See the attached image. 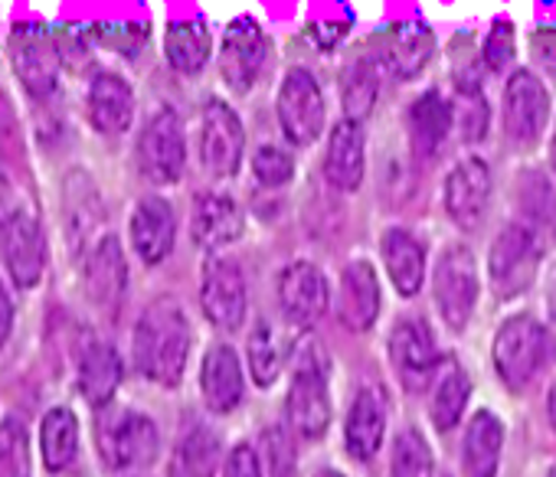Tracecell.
I'll list each match as a JSON object with an SVG mask.
<instances>
[{
	"label": "cell",
	"mask_w": 556,
	"mask_h": 477,
	"mask_svg": "<svg viewBox=\"0 0 556 477\" xmlns=\"http://www.w3.org/2000/svg\"><path fill=\"white\" fill-rule=\"evenodd\" d=\"M135 366L157 386H177L187 370L190 324L174 301H154L135 324L131 337Z\"/></svg>",
	"instance_id": "obj_1"
},
{
	"label": "cell",
	"mask_w": 556,
	"mask_h": 477,
	"mask_svg": "<svg viewBox=\"0 0 556 477\" xmlns=\"http://www.w3.org/2000/svg\"><path fill=\"white\" fill-rule=\"evenodd\" d=\"M289 422L302 438H321L331 425V396H328V366L321 344L308 340L299 350L295 376L289 389Z\"/></svg>",
	"instance_id": "obj_2"
},
{
	"label": "cell",
	"mask_w": 556,
	"mask_h": 477,
	"mask_svg": "<svg viewBox=\"0 0 556 477\" xmlns=\"http://www.w3.org/2000/svg\"><path fill=\"white\" fill-rule=\"evenodd\" d=\"M99 454L112 470L148 467L157 457V425L135 409H112L99 418Z\"/></svg>",
	"instance_id": "obj_3"
},
{
	"label": "cell",
	"mask_w": 556,
	"mask_h": 477,
	"mask_svg": "<svg viewBox=\"0 0 556 477\" xmlns=\"http://www.w3.org/2000/svg\"><path fill=\"white\" fill-rule=\"evenodd\" d=\"M491 288L497 298H517L527 292L540 269V243L533 229L527 225H507L497 232L491 246Z\"/></svg>",
	"instance_id": "obj_4"
},
{
	"label": "cell",
	"mask_w": 556,
	"mask_h": 477,
	"mask_svg": "<svg viewBox=\"0 0 556 477\" xmlns=\"http://www.w3.org/2000/svg\"><path fill=\"white\" fill-rule=\"evenodd\" d=\"M11 66L30 95H53L60 82V50L56 40L34 21L17 24L11 34Z\"/></svg>",
	"instance_id": "obj_5"
},
{
	"label": "cell",
	"mask_w": 556,
	"mask_h": 477,
	"mask_svg": "<svg viewBox=\"0 0 556 477\" xmlns=\"http://www.w3.org/2000/svg\"><path fill=\"white\" fill-rule=\"evenodd\" d=\"M187 164V144H184V128L174 108L154 112V118L144 125L138 138V167L151 183H177Z\"/></svg>",
	"instance_id": "obj_6"
},
{
	"label": "cell",
	"mask_w": 556,
	"mask_h": 477,
	"mask_svg": "<svg viewBox=\"0 0 556 477\" xmlns=\"http://www.w3.org/2000/svg\"><path fill=\"white\" fill-rule=\"evenodd\" d=\"M0 253L17 288H34L47 269V235L34 212L17 209L0 222Z\"/></svg>",
	"instance_id": "obj_7"
},
{
	"label": "cell",
	"mask_w": 556,
	"mask_h": 477,
	"mask_svg": "<svg viewBox=\"0 0 556 477\" xmlns=\"http://www.w3.org/2000/svg\"><path fill=\"white\" fill-rule=\"evenodd\" d=\"M543 357H546V331L533 318H510L494 337V366L507 386L530 383Z\"/></svg>",
	"instance_id": "obj_8"
},
{
	"label": "cell",
	"mask_w": 556,
	"mask_h": 477,
	"mask_svg": "<svg viewBox=\"0 0 556 477\" xmlns=\"http://www.w3.org/2000/svg\"><path fill=\"white\" fill-rule=\"evenodd\" d=\"M475 259L468 249L455 246L448 249L442 259H439V269H435V305H439V314L448 327L462 331L475 311V301H478V279H475Z\"/></svg>",
	"instance_id": "obj_9"
},
{
	"label": "cell",
	"mask_w": 556,
	"mask_h": 477,
	"mask_svg": "<svg viewBox=\"0 0 556 477\" xmlns=\"http://www.w3.org/2000/svg\"><path fill=\"white\" fill-rule=\"evenodd\" d=\"M390 360H393V370H396L400 383L406 389H413V392L426 389L435 379L439 366H442L432 331L422 321H413V318L400 321L396 331L390 334Z\"/></svg>",
	"instance_id": "obj_10"
},
{
	"label": "cell",
	"mask_w": 556,
	"mask_h": 477,
	"mask_svg": "<svg viewBox=\"0 0 556 477\" xmlns=\"http://www.w3.org/2000/svg\"><path fill=\"white\" fill-rule=\"evenodd\" d=\"M278 121L292 144H312L325 128V99L318 82L295 69L286 76L282 92H278Z\"/></svg>",
	"instance_id": "obj_11"
},
{
	"label": "cell",
	"mask_w": 556,
	"mask_h": 477,
	"mask_svg": "<svg viewBox=\"0 0 556 477\" xmlns=\"http://www.w3.org/2000/svg\"><path fill=\"white\" fill-rule=\"evenodd\" d=\"M203 314L219 331H236L245 318V275L232 259H210L200 282Z\"/></svg>",
	"instance_id": "obj_12"
},
{
	"label": "cell",
	"mask_w": 556,
	"mask_h": 477,
	"mask_svg": "<svg viewBox=\"0 0 556 477\" xmlns=\"http://www.w3.org/2000/svg\"><path fill=\"white\" fill-rule=\"evenodd\" d=\"M242 125L236 112L226 102H206L203 108V128H200V157L206 173L213 177H232L242 160Z\"/></svg>",
	"instance_id": "obj_13"
},
{
	"label": "cell",
	"mask_w": 556,
	"mask_h": 477,
	"mask_svg": "<svg viewBox=\"0 0 556 477\" xmlns=\"http://www.w3.org/2000/svg\"><path fill=\"white\" fill-rule=\"evenodd\" d=\"M265 63V37L252 17H239L226 27L223 50H219V73L229 89L249 92Z\"/></svg>",
	"instance_id": "obj_14"
},
{
	"label": "cell",
	"mask_w": 556,
	"mask_h": 477,
	"mask_svg": "<svg viewBox=\"0 0 556 477\" xmlns=\"http://www.w3.org/2000/svg\"><path fill=\"white\" fill-rule=\"evenodd\" d=\"M549 118V95L533 73H514L504 95V128L514 141L533 144Z\"/></svg>",
	"instance_id": "obj_15"
},
{
	"label": "cell",
	"mask_w": 556,
	"mask_h": 477,
	"mask_svg": "<svg viewBox=\"0 0 556 477\" xmlns=\"http://www.w3.org/2000/svg\"><path fill=\"white\" fill-rule=\"evenodd\" d=\"M177 238V219L167 199L144 196L131 212V246L144 266H157L170 256Z\"/></svg>",
	"instance_id": "obj_16"
},
{
	"label": "cell",
	"mask_w": 556,
	"mask_h": 477,
	"mask_svg": "<svg viewBox=\"0 0 556 477\" xmlns=\"http://www.w3.org/2000/svg\"><path fill=\"white\" fill-rule=\"evenodd\" d=\"M278 298H282L286 314L302 324L312 327L325 318L331 292L328 282L321 275V269H315L312 262H295L282 272V282H278Z\"/></svg>",
	"instance_id": "obj_17"
},
{
	"label": "cell",
	"mask_w": 556,
	"mask_h": 477,
	"mask_svg": "<svg viewBox=\"0 0 556 477\" xmlns=\"http://www.w3.org/2000/svg\"><path fill=\"white\" fill-rule=\"evenodd\" d=\"M83 285L86 295L96 308L115 311L125 298L128 288V266L122 256V246L115 235H105L102 243H96V249L86 259V272H83Z\"/></svg>",
	"instance_id": "obj_18"
},
{
	"label": "cell",
	"mask_w": 556,
	"mask_h": 477,
	"mask_svg": "<svg viewBox=\"0 0 556 477\" xmlns=\"http://www.w3.org/2000/svg\"><path fill=\"white\" fill-rule=\"evenodd\" d=\"M86 115L99 134H122L135 118V92L115 73H99L86 92Z\"/></svg>",
	"instance_id": "obj_19"
},
{
	"label": "cell",
	"mask_w": 556,
	"mask_h": 477,
	"mask_svg": "<svg viewBox=\"0 0 556 477\" xmlns=\"http://www.w3.org/2000/svg\"><path fill=\"white\" fill-rule=\"evenodd\" d=\"M491 196V173L481 157H465L445 180V209L458 225H475Z\"/></svg>",
	"instance_id": "obj_20"
},
{
	"label": "cell",
	"mask_w": 556,
	"mask_h": 477,
	"mask_svg": "<svg viewBox=\"0 0 556 477\" xmlns=\"http://www.w3.org/2000/svg\"><path fill=\"white\" fill-rule=\"evenodd\" d=\"M122 376H125V366H122V357L112 344L92 340L83 350L79 366H76V383H79L83 399L92 409H105L112 402V396L122 386Z\"/></svg>",
	"instance_id": "obj_21"
},
{
	"label": "cell",
	"mask_w": 556,
	"mask_h": 477,
	"mask_svg": "<svg viewBox=\"0 0 556 477\" xmlns=\"http://www.w3.org/2000/svg\"><path fill=\"white\" fill-rule=\"evenodd\" d=\"M383 431H387V399L377 386H367L357 392V399L348 412L344 444L357 461H370L380 451Z\"/></svg>",
	"instance_id": "obj_22"
},
{
	"label": "cell",
	"mask_w": 556,
	"mask_h": 477,
	"mask_svg": "<svg viewBox=\"0 0 556 477\" xmlns=\"http://www.w3.org/2000/svg\"><path fill=\"white\" fill-rule=\"evenodd\" d=\"M435 53V37L422 21H396L383 34V63L393 76L409 79L416 76Z\"/></svg>",
	"instance_id": "obj_23"
},
{
	"label": "cell",
	"mask_w": 556,
	"mask_h": 477,
	"mask_svg": "<svg viewBox=\"0 0 556 477\" xmlns=\"http://www.w3.org/2000/svg\"><path fill=\"white\" fill-rule=\"evenodd\" d=\"M200 392L203 402L213 412H232L242 399V370H239V357L232 347L216 344L206 350L203 357V370H200Z\"/></svg>",
	"instance_id": "obj_24"
},
{
	"label": "cell",
	"mask_w": 556,
	"mask_h": 477,
	"mask_svg": "<svg viewBox=\"0 0 556 477\" xmlns=\"http://www.w3.org/2000/svg\"><path fill=\"white\" fill-rule=\"evenodd\" d=\"M380 314V282L367 262H351L341 275V321L351 331H370Z\"/></svg>",
	"instance_id": "obj_25"
},
{
	"label": "cell",
	"mask_w": 556,
	"mask_h": 477,
	"mask_svg": "<svg viewBox=\"0 0 556 477\" xmlns=\"http://www.w3.org/2000/svg\"><path fill=\"white\" fill-rule=\"evenodd\" d=\"M190 232H193V238H197L200 246L219 249V246L232 243V238H239V232H242V212L223 193H200L197 203H193Z\"/></svg>",
	"instance_id": "obj_26"
},
{
	"label": "cell",
	"mask_w": 556,
	"mask_h": 477,
	"mask_svg": "<svg viewBox=\"0 0 556 477\" xmlns=\"http://www.w3.org/2000/svg\"><path fill=\"white\" fill-rule=\"evenodd\" d=\"M325 177L338 190H357L364 180V128L354 121H341L331 131L328 157H325Z\"/></svg>",
	"instance_id": "obj_27"
},
{
	"label": "cell",
	"mask_w": 556,
	"mask_h": 477,
	"mask_svg": "<svg viewBox=\"0 0 556 477\" xmlns=\"http://www.w3.org/2000/svg\"><path fill=\"white\" fill-rule=\"evenodd\" d=\"M501 448H504V425L491 412H475L462 441L465 477H494Z\"/></svg>",
	"instance_id": "obj_28"
},
{
	"label": "cell",
	"mask_w": 556,
	"mask_h": 477,
	"mask_svg": "<svg viewBox=\"0 0 556 477\" xmlns=\"http://www.w3.org/2000/svg\"><path fill=\"white\" fill-rule=\"evenodd\" d=\"M452 105L442 99V92L429 89L426 95H419L409 108V138L419 157H432L439 154V147L445 144L448 131H452Z\"/></svg>",
	"instance_id": "obj_29"
},
{
	"label": "cell",
	"mask_w": 556,
	"mask_h": 477,
	"mask_svg": "<svg viewBox=\"0 0 556 477\" xmlns=\"http://www.w3.org/2000/svg\"><path fill=\"white\" fill-rule=\"evenodd\" d=\"M40 454L43 467L60 474L79 454V418L70 405H53L40 422Z\"/></svg>",
	"instance_id": "obj_30"
},
{
	"label": "cell",
	"mask_w": 556,
	"mask_h": 477,
	"mask_svg": "<svg viewBox=\"0 0 556 477\" xmlns=\"http://www.w3.org/2000/svg\"><path fill=\"white\" fill-rule=\"evenodd\" d=\"M383 262L400 295H416L426 275V249L406 229H390L383 235Z\"/></svg>",
	"instance_id": "obj_31"
},
{
	"label": "cell",
	"mask_w": 556,
	"mask_h": 477,
	"mask_svg": "<svg viewBox=\"0 0 556 477\" xmlns=\"http://www.w3.org/2000/svg\"><path fill=\"white\" fill-rule=\"evenodd\" d=\"M219 467V438L206 425H190L174 454H170V477H213Z\"/></svg>",
	"instance_id": "obj_32"
},
{
	"label": "cell",
	"mask_w": 556,
	"mask_h": 477,
	"mask_svg": "<svg viewBox=\"0 0 556 477\" xmlns=\"http://www.w3.org/2000/svg\"><path fill=\"white\" fill-rule=\"evenodd\" d=\"M164 56L170 69L197 76L210 60V30L203 21H174L164 37Z\"/></svg>",
	"instance_id": "obj_33"
},
{
	"label": "cell",
	"mask_w": 556,
	"mask_h": 477,
	"mask_svg": "<svg viewBox=\"0 0 556 477\" xmlns=\"http://www.w3.org/2000/svg\"><path fill=\"white\" fill-rule=\"evenodd\" d=\"M468 396H471V383H468L465 370L455 360H442V366L435 373V383H432V405H429L435 428L448 431L462 418V412L468 405Z\"/></svg>",
	"instance_id": "obj_34"
},
{
	"label": "cell",
	"mask_w": 556,
	"mask_h": 477,
	"mask_svg": "<svg viewBox=\"0 0 556 477\" xmlns=\"http://www.w3.org/2000/svg\"><path fill=\"white\" fill-rule=\"evenodd\" d=\"M377 89H380V76L377 66L367 60H357L348 76L341 79V102H344V115L354 125H364V118H370L374 105H377Z\"/></svg>",
	"instance_id": "obj_35"
},
{
	"label": "cell",
	"mask_w": 556,
	"mask_h": 477,
	"mask_svg": "<svg viewBox=\"0 0 556 477\" xmlns=\"http://www.w3.org/2000/svg\"><path fill=\"white\" fill-rule=\"evenodd\" d=\"M286 344L271 324H258L249 334V370L258 386H271L278 379V373L286 370Z\"/></svg>",
	"instance_id": "obj_36"
},
{
	"label": "cell",
	"mask_w": 556,
	"mask_h": 477,
	"mask_svg": "<svg viewBox=\"0 0 556 477\" xmlns=\"http://www.w3.org/2000/svg\"><path fill=\"white\" fill-rule=\"evenodd\" d=\"M0 477H30V435L17 415L0 422Z\"/></svg>",
	"instance_id": "obj_37"
},
{
	"label": "cell",
	"mask_w": 556,
	"mask_h": 477,
	"mask_svg": "<svg viewBox=\"0 0 556 477\" xmlns=\"http://www.w3.org/2000/svg\"><path fill=\"white\" fill-rule=\"evenodd\" d=\"M390 474L393 477H432V451L416 428L400 431V438L393 444Z\"/></svg>",
	"instance_id": "obj_38"
},
{
	"label": "cell",
	"mask_w": 556,
	"mask_h": 477,
	"mask_svg": "<svg viewBox=\"0 0 556 477\" xmlns=\"http://www.w3.org/2000/svg\"><path fill=\"white\" fill-rule=\"evenodd\" d=\"M268 477H295V444L286 428H265L262 431V457Z\"/></svg>",
	"instance_id": "obj_39"
},
{
	"label": "cell",
	"mask_w": 556,
	"mask_h": 477,
	"mask_svg": "<svg viewBox=\"0 0 556 477\" xmlns=\"http://www.w3.org/2000/svg\"><path fill=\"white\" fill-rule=\"evenodd\" d=\"M252 170H255V180L265 183V186H282L292 180L295 173V160L289 151L275 147V144H262L252 157Z\"/></svg>",
	"instance_id": "obj_40"
},
{
	"label": "cell",
	"mask_w": 556,
	"mask_h": 477,
	"mask_svg": "<svg viewBox=\"0 0 556 477\" xmlns=\"http://www.w3.org/2000/svg\"><path fill=\"white\" fill-rule=\"evenodd\" d=\"M452 115L462 121V138L465 141H478L488 128V105L484 95L478 92V86H462L458 89V102L452 108Z\"/></svg>",
	"instance_id": "obj_41"
},
{
	"label": "cell",
	"mask_w": 556,
	"mask_h": 477,
	"mask_svg": "<svg viewBox=\"0 0 556 477\" xmlns=\"http://www.w3.org/2000/svg\"><path fill=\"white\" fill-rule=\"evenodd\" d=\"M99 37H102V43L109 50H115L122 56H135L148 40V24H141V21H112V24L99 27Z\"/></svg>",
	"instance_id": "obj_42"
},
{
	"label": "cell",
	"mask_w": 556,
	"mask_h": 477,
	"mask_svg": "<svg viewBox=\"0 0 556 477\" xmlns=\"http://www.w3.org/2000/svg\"><path fill=\"white\" fill-rule=\"evenodd\" d=\"M510 60H514V27L507 21H497L484 43V63L491 69H504Z\"/></svg>",
	"instance_id": "obj_43"
},
{
	"label": "cell",
	"mask_w": 556,
	"mask_h": 477,
	"mask_svg": "<svg viewBox=\"0 0 556 477\" xmlns=\"http://www.w3.org/2000/svg\"><path fill=\"white\" fill-rule=\"evenodd\" d=\"M223 477H262V461L252 444H236L223 464Z\"/></svg>",
	"instance_id": "obj_44"
},
{
	"label": "cell",
	"mask_w": 556,
	"mask_h": 477,
	"mask_svg": "<svg viewBox=\"0 0 556 477\" xmlns=\"http://www.w3.org/2000/svg\"><path fill=\"white\" fill-rule=\"evenodd\" d=\"M533 56L546 73L556 76V24H543L533 34Z\"/></svg>",
	"instance_id": "obj_45"
},
{
	"label": "cell",
	"mask_w": 556,
	"mask_h": 477,
	"mask_svg": "<svg viewBox=\"0 0 556 477\" xmlns=\"http://www.w3.org/2000/svg\"><path fill=\"white\" fill-rule=\"evenodd\" d=\"M348 21H318V24H312V37H315V43L318 47H334L344 34H348Z\"/></svg>",
	"instance_id": "obj_46"
},
{
	"label": "cell",
	"mask_w": 556,
	"mask_h": 477,
	"mask_svg": "<svg viewBox=\"0 0 556 477\" xmlns=\"http://www.w3.org/2000/svg\"><path fill=\"white\" fill-rule=\"evenodd\" d=\"M14 318H17V311H14L11 292L4 288V282H0V347H4L14 334Z\"/></svg>",
	"instance_id": "obj_47"
},
{
	"label": "cell",
	"mask_w": 556,
	"mask_h": 477,
	"mask_svg": "<svg viewBox=\"0 0 556 477\" xmlns=\"http://www.w3.org/2000/svg\"><path fill=\"white\" fill-rule=\"evenodd\" d=\"M546 402H549V409H546V412H549V425H553V431H556V379H553V386H549V399H546Z\"/></svg>",
	"instance_id": "obj_48"
},
{
	"label": "cell",
	"mask_w": 556,
	"mask_h": 477,
	"mask_svg": "<svg viewBox=\"0 0 556 477\" xmlns=\"http://www.w3.org/2000/svg\"><path fill=\"white\" fill-rule=\"evenodd\" d=\"M549 160H553V167H556V131H553V147H549Z\"/></svg>",
	"instance_id": "obj_49"
},
{
	"label": "cell",
	"mask_w": 556,
	"mask_h": 477,
	"mask_svg": "<svg viewBox=\"0 0 556 477\" xmlns=\"http://www.w3.org/2000/svg\"><path fill=\"white\" fill-rule=\"evenodd\" d=\"M315 477H344V474H338V470H321V474H315Z\"/></svg>",
	"instance_id": "obj_50"
},
{
	"label": "cell",
	"mask_w": 556,
	"mask_h": 477,
	"mask_svg": "<svg viewBox=\"0 0 556 477\" xmlns=\"http://www.w3.org/2000/svg\"><path fill=\"white\" fill-rule=\"evenodd\" d=\"M553 477H556V474H553Z\"/></svg>",
	"instance_id": "obj_51"
}]
</instances>
